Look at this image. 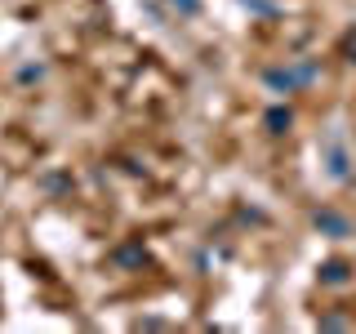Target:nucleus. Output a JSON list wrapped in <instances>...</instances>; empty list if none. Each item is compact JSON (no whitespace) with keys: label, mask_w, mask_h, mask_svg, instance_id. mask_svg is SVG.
Masks as SVG:
<instances>
[{"label":"nucleus","mask_w":356,"mask_h":334,"mask_svg":"<svg viewBox=\"0 0 356 334\" xmlns=\"http://www.w3.org/2000/svg\"><path fill=\"white\" fill-rule=\"evenodd\" d=\"M44 81V63H27V67H18V85H36Z\"/></svg>","instance_id":"9d476101"},{"label":"nucleus","mask_w":356,"mask_h":334,"mask_svg":"<svg viewBox=\"0 0 356 334\" xmlns=\"http://www.w3.org/2000/svg\"><path fill=\"white\" fill-rule=\"evenodd\" d=\"M316 281L325 285V289H348L352 281H356V263H348V259H321L316 263Z\"/></svg>","instance_id":"39448f33"},{"label":"nucleus","mask_w":356,"mask_h":334,"mask_svg":"<svg viewBox=\"0 0 356 334\" xmlns=\"http://www.w3.org/2000/svg\"><path fill=\"white\" fill-rule=\"evenodd\" d=\"M343 58H356V27H348V36H343Z\"/></svg>","instance_id":"f8f14e48"},{"label":"nucleus","mask_w":356,"mask_h":334,"mask_svg":"<svg viewBox=\"0 0 356 334\" xmlns=\"http://www.w3.org/2000/svg\"><path fill=\"white\" fill-rule=\"evenodd\" d=\"M316 152H321V170H325L330 183H339V187L356 183V156H352V148H348V134H343L339 125L321 134Z\"/></svg>","instance_id":"f257e3e1"},{"label":"nucleus","mask_w":356,"mask_h":334,"mask_svg":"<svg viewBox=\"0 0 356 334\" xmlns=\"http://www.w3.org/2000/svg\"><path fill=\"white\" fill-rule=\"evenodd\" d=\"M348 63H352V67H356V58H348Z\"/></svg>","instance_id":"ddd939ff"},{"label":"nucleus","mask_w":356,"mask_h":334,"mask_svg":"<svg viewBox=\"0 0 356 334\" xmlns=\"http://www.w3.org/2000/svg\"><path fill=\"white\" fill-rule=\"evenodd\" d=\"M147 263H152V250L143 245V237H129L111 250V267H120V272H143Z\"/></svg>","instance_id":"20e7f679"},{"label":"nucleus","mask_w":356,"mask_h":334,"mask_svg":"<svg viewBox=\"0 0 356 334\" xmlns=\"http://www.w3.org/2000/svg\"><path fill=\"white\" fill-rule=\"evenodd\" d=\"M40 187H44L49 196H63V192H72V178H67V174H44Z\"/></svg>","instance_id":"1a4fd4ad"},{"label":"nucleus","mask_w":356,"mask_h":334,"mask_svg":"<svg viewBox=\"0 0 356 334\" xmlns=\"http://www.w3.org/2000/svg\"><path fill=\"white\" fill-rule=\"evenodd\" d=\"M259 81L267 85V94H303V81H298V72H294V63H272V67H263L259 72Z\"/></svg>","instance_id":"7ed1b4c3"},{"label":"nucleus","mask_w":356,"mask_h":334,"mask_svg":"<svg viewBox=\"0 0 356 334\" xmlns=\"http://www.w3.org/2000/svg\"><path fill=\"white\" fill-rule=\"evenodd\" d=\"M312 228H316L325 241H348V237H356V223L343 214V209H334V205L312 209Z\"/></svg>","instance_id":"f03ea898"},{"label":"nucleus","mask_w":356,"mask_h":334,"mask_svg":"<svg viewBox=\"0 0 356 334\" xmlns=\"http://www.w3.org/2000/svg\"><path fill=\"white\" fill-rule=\"evenodd\" d=\"M241 9H250V14H259L263 22H276L281 18V5H276V0H236Z\"/></svg>","instance_id":"0eeeda50"},{"label":"nucleus","mask_w":356,"mask_h":334,"mask_svg":"<svg viewBox=\"0 0 356 334\" xmlns=\"http://www.w3.org/2000/svg\"><path fill=\"white\" fill-rule=\"evenodd\" d=\"M289 129H294V107L289 103H272L263 111V134L267 138H285Z\"/></svg>","instance_id":"423d86ee"},{"label":"nucleus","mask_w":356,"mask_h":334,"mask_svg":"<svg viewBox=\"0 0 356 334\" xmlns=\"http://www.w3.org/2000/svg\"><path fill=\"white\" fill-rule=\"evenodd\" d=\"M165 5H170L178 18H200V9H205V0H165Z\"/></svg>","instance_id":"6e6552de"},{"label":"nucleus","mask_w":356,"mask_h":334,"mask_svg":"<svg viewBox=\"0 0 356 334\" xmlns=\"http://www.w3.org/2000/svg\"><path fill=\"white\" fill-rule=\"evenodd\" d=\"M352 317H343V312H330V317H321V330H348Z\"/></svg>","instance_id":"9b49d317"}]
</instances>
